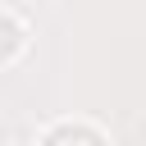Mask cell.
I'll return each mask as SVG.
<instances>
[{"instance_id":"cell-1","label":"cell","mask_w":146,"mask_h":146,"mask_svg":"<svg viewBox=\"0 0 146 146\" xmlns=\"http://www.w3.org/2000/svg\"><path fill=\"white\" fill-rule=\"evenodd\" d=\"M36 146H110V137L96 123H87V119H59L55 128L41 132Z\"/></svg>"},{"instance_id":"cell-2","label":"cell","mask_w":146,"mask_h":146,"mask_svg":"<svg viewBox=\"0 0 146 146\" xmlns=\"http://www.w3.org/2000/svg\"><path fill=\"white\" fill-rule=\"evenodd\" d=\"M23 50H27V27H23L14 14L0 9V64H14Z\"/></svg>"}]
</instances>
